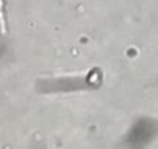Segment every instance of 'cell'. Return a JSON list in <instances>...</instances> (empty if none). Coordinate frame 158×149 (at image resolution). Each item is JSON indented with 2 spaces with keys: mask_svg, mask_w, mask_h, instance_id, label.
I'll return each mask as SVG.
<instances>
[{
  "mask_svg": "<svg viewBox=\"0 0 158 149\" xmlns=\"http://www.w3.org/2000/svg\"><path fill=\"white\" fill-rule=\"evenodd\" d=\"M0 33L6 34V20H5V11H3V0H0Z\"/></svg>",
  "mask_w": 158,
  "mask_h": 149,
  "instance_id": "cell-1",
  "label": "cell"
},
{
  "mask_svg": "<svg viewBox=\"0 0 158 149\" xmlns=\"http://www.w3.org/2000/svg\"><path fill=\"white\" fill-rule=\"evenodd\" d=\"M5 149H10V147H5Z\"/></svg>",
  "mask_w": 158,
  "mask_h": 149,
  "instance_id": "cell-2",
  "label": "cell"
}]
</instances>
